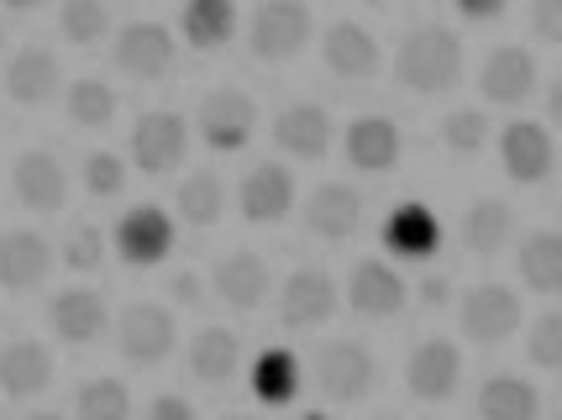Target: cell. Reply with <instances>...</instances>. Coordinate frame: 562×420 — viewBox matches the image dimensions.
<instances>
[{"instance_id":"6da1fadb","label":"cell","mask_w":562,"mask_h":420,"mask_svg":"<svg viewBox=\"0 0 562 420\" xmlns=\"http://www.w3.org/2000/svg\"><path fill=\"white\" fill-rule=\"evenodd\" d=\"M463 79V37L452 26L426 22L405 32V43L394 53V84L411 95H441Z\"/></svg>"},{"instance_id":"7a4b0ae2","label":"cell","mask_w":562,"mask_h":420,"mask_svg":"<svg viewBox=\"0 0 562 420\" xmlns=\"http://www.w3.org/2000/svg\"><path fill=\"white\" fill-rule=\"evenodd\" d=\"M311 32H316V22H311L305 0H258V11L247 22V48L263 64H290L305 53Z\"/></svg>"},{"instance_id":"3957f363","label":"cell","mask_w":562,"mask_h":420,"mask_svg":"<svg viewBox=\"0 0 562 420\" xmlns=\"http://www.w3.org/2000/svg\"><path fill=\"white\" fill-rule=\"evenodd\" d=\"M173 347H179V326H173V310L153 305V299H132L122 316H116V352L137 368H153L164 363Z\"/></svg>"},{"instance_id":"277c9868","label":"cell","mask_w":562,"mask_h":420,"mask_svg":"<svg viewBox=\"0 0 562 420\" xmlns=\"http://www.w3.org/2000/svg\"><path fill=\"white\" fill-rule=\"evenodd\" d=\"M526 321V310H520V295L505 290V284H473L458 305V326H463L468 342L479 347H499L510 342L515 331Z\"/></svg>"},{"instance_id":"5b68a950","label":"cell","mask_w":562,"mask_h":420,"mask_svg":"<svg viewBox=\"0 0 562 420\" xmlns=\"http://www.w3.org/2000/svg\"><path fill=\"white\" fill-rule=\"evenodd\" d=\"M111 248L122 252L126 269H158L173 252V216L164 205H153V200L132 205L116 222V231H111Z\"/></svg>"},{"instance_id":"8992f818","label":"cell","mask_w":562,"mask_h":420,"mask_svg":"<svg viewBox=\"0 0 562 420\" xmlns=\"http://www.w3.org/2000/svg\"><path fill=\"white\" fill-rule=\"evenodd\" d=\"M316 384L331 405H358L379 384V363L363 342H331L316 352Z\"/></svg>"},{"instance_id":"52a82bcc","label":"cell","mask_w":562,"mask_h":420,"mask_svg":"<svg viewBox=\"0 0 562 420\" xmlns=\"http://www.w3.org/2000/svg\"><path fill=\"white\" fill-rule=\"evenodd\" d=\"M190 152V122L179 111H147L132 126V163L147 173V179H164L184 163Z\"/></svg>"},{"instance_id":"ba28073f","label":"cell","mask_w":562,"mask_h":420,"mask_svg":"<svg viewBox=\"0 0 562 420\" xmlns=\"http://www.w3.org/2000/svg\"><path fill=\"white\" fill-rule=\"evenodd\" d=\"M252 126H258V105L243 90H232V84L211 90L195 111V132L205 137L211 152H243L252 143Z\"/></svg>"},{"instance_id":"9c48e42d","label":"cell","mask_w":562,"mask_h":420,"mask_svg":"<svg viewBox=\"0 0 562 420\" xmlns=\"http://www.w3.org/2000/svg\"><path fill=\"white\" fill-rule=\"evenodd\" d=\"M111 58H116V69H122L126 79L153 84V79L173 75V64H179V43H173V32L164 22H126L122 37H116V48H111Z\"/></svg>"},{"instance_id":"30bf717a","label":"cell","mask_w":562,"mask_h":420,"mask_svg":"<svg viewBox=\"0 0 562 420\" xmlns=\"http://www.w3.org/2000/svg\"><path fill=\"white\" fill-rule=\"evenodd\" d=\"M463 384V352L447 337H426V342L405 357V389L420 399V405H447Z\"/></svg>"},{"instance_id":"8fae6325","label":"cell","mask_w":562,"mask_h":420,"mask_svg":"<svg viewBox=\"0 0 562 420\" xmlns=\"http://www.w3.org/2000/svg\"><path fill=\"white\" fill-rule=\"evenodd\" d=\"M337 316V279L326 269H294L279 290V321L290 331H311Z\"/></svg>"},{"instance_id":"7c38bea8","label":"cell","mask_w":562,"mask_h":420,"mask_svg":"<svg viewBox=\"0 0 562 420\" xmlns=\"http://www.w3.org/2000/svg\"><path fill=\"white\" fill-rule=\"evenodd\" d=\"M11 190H16V200H22L26 211L58 216L69 205V173H64V163L48 148H26L16 158V169H11Z\"/></svg>"},{"instance_id":"4fadbf2b","label":"cell","mask_w":562,"mask_h":420,"mask_svg":"<svg viewBox=\"0 0 562 420\" xmlns=\"http://www.w3.org/2000/svg\"><path fill=\"white\" fill-rule=\"evenodd\" d=\"M331 137H337V122H331V111L316 105V100L284 105V111L273 116V143H279V152H290L300 163L326 158V152H331Z\"/></svg>"},{"instance_id":"5bb4252c","label":"cell","mask_w":562,"mask_h":420,"mask_svg":"<svg viewBox=\"0 0 562 420\" xmlns=\"http://www.w3.org/2000/svg\"><path fill=\"white\" fill-rule=\"evenodd\" d=\"M405 299H411V284L394 273V263L384 258H363L352 279H347V305L363 316V321H390L405 310Z\"/></svg>"},{"instance_id":"9a60e30c","label":"cell","mask_w":562,"mask_h":420,"mask_svg":"<svg viewBox=\"0 0 562 420\" xmlns=\"http://www.w3.org/2000/svg\"><path fill=\"white\" fill-rule=\"evenodd\" d=\"M379 237H384V252L405 258V263H426V258H437V248H441V222L431 205L400 200L390 216H384Z\"/></svg>"},{"instance_id":"2e32d148","label":"cell","mask_w":562,"mask_h":420,"mask_svg":"<svg viewBox=\"0 0 562 420\" xmlns=\"http://www.w3.org/2000/svg\"><path fill=\"white\" fill-rule=\"evenodd\" d=\"M211 290H216L221 305H226V310H237V316L258 310V305L269 299V290H273L269 258H263V252H226L216 269H211Z\"/></svg>"},{"instance_id":"e0dca14e","label":"cell","mask_w":562,"mask_h":420,"mask_svg":"<svg viewBox=\"0 0 562 420\" xmlns=\"http://www.w3.org/2000/svg\"><path fill=\"white\" fill-rule=\"evenodd\" d=\"M48 273H53L48 237H37V231H26V226H11V231L0 237V290L32 295V290L48 284Z\"/></svg>"},{"instance_id":"ac0fdd59","label":"cell","mask_w":562,"mask_h":420,"mask_svg":"<svg viewBox=\"0 0 562 420\" xmlns=\"http://www.w3.org/2000/svg\"><path fill=\"white\" fill-rule=\"evenodd\" d=\"M48 326L58 342L69 347H90L105 337V326H111V310H105V299L95 290H85V284H74V290H58L48 299Z\"/></svg>"},{"instance_id":"d6986e66","label":"cell","mask_w":562,"mask_h":420,"mask_svg":"<svg viewBox=\"0 0 562 420\" xmlns=\"http://www.w3.org/2000/svg\"><path fill=\"white\" fill-rule=\"evenodd\" d=\"M305 231L321 242H347L363 231V195L352 184H316L305 200Z\"/></svg>"},{"instance_id":"ffe728a7","label":"cell","mask_w":562,"mask_h":420,"mask_svg":"<svg viewBox=\"0 0 562 420\" xmlns=\"http://www.w3.org/2000/svg\"><path fill=\"white\" fill-rule=\"evenodd\" d=\"M499 163L515 184H541L552 163H558V148H552V132L541 122H510L499 132Z\"/></svg>"},{"instance_id":"44dd1931","label":"cell","mask_w":562,"mask_h":420,"mask_svg":"<svg viewBox=\"0 0 562 420\" xmlns=\"http://www.w3.org/2000/svg\"><path fill=\"white\" fill-rule=\"evenodd\" d=\"M479 95L490 105H526L537 95V58L531 48H494L479 69Z\"/></svg>"},{"instance_id":"7402d4cb","label":"cell","mask_w":562,"mask_h":420,"mask_svg":"<svg viewBox=\"0 0 562 420\" xmlns=\"http://www.w3.org/2000/svg\"><path fill=\"white\" fill-rule=\"evenodd\" d=\"M321 64L331 69L337 79H373L379 69H384V53H379V43H373V32L358 22H331V32H326V43H321Z\"/></svg>"},{"instance_id":"603a6c76","label":"cell","mask_w":562,"mask_h":420,"mask_svg":"<svg viewBox=\"0 0 562 420\" xmlns=\"http://www.w3.org/2000/svg\"><path fill=\"white\" fill-rule=\"evenodd\" d=\"M342 152L358 173H394L405 143H400V126H394L390 116H358V122L342 132Z\"/></svg>"},{"instance_id":"cb8c5ba5","label":"cell","mask_w":562,"mask_h":420,"mask_svg":"<svg viewBox=\"0 0 562 420\" xmlns=\"http://www.w3.org/2000/svg\"><path fill=\"white\" fill-rule=\"evenodd\" d=\"M237 205L252 226H273L294 211V173L284 163H258L237 190Z\"/></svg>"},{"instance_id":"d4e9b609","label":"cell","mask_w":562,"mask_h":420,"mask_svg":"<svg viewBox=\"0 0 562 420\" xmlns=\"http://www.w3.org/2000/svg\"><path fill=\"white\" fill-rule=\"evenodd\" d=\"M58 84H64V69H58V53L48 48H22L11 64H5V95L16 105H48L58 100Z\"/></svg>"},{"instance_id":"484cf974","label":"cell","mask_w":562,"mask_h":420,"mask_svg":"<svg viewBox=\"0 0 562 420\" xmlns=\"http://www.w3.org/2000/svg\"><path fill=\"white\" fill-rule=\"evenodd\" d=\"M53 384V352L43 342H5L0 347V395L32 399Z\"/></svg>"},{"instance_id":"4316f807","label":"cell","mask_w":562,"mask_h":420,"mask_svg":"<svg viewBox=\"0 0 562 420\" xmlns=\"http://www.w3.org/2000/svg\"><path fill=\"white\" fill-rule=\"evenodd\" d=\"M515 269H520V284H526V290L562 295V231L558 226L526 231V237H520V252H515Z\"/></svg>"},{"instance_id":"83f0119b","label":"cell","mask_w":562,"mask_h":420,"mask_svg":"<svg viewBox=\"0 0 562 420\" xmlns=\"http://www.w3.org/2000/svg\"><path fill=\"white\" fill-rule=\"evenodd\" d=\"M179 32H184L190 48L221 53L232 37H237V0H184Z\"/></svg>"},{"instance_id":"f1b7e54d","label":"cell","mask_w":562,"mask_h":420,"mask_svg":"<svg viewBox=\"0 0 562 420\" xmlns=\"http://www.w3.org/2000/svg\"><path fill=\"white\" fill-rule=\"evenodd\" d=\"M510 231H515V211L505 205V200L479 195L473 205H468V216H463V248L473 252V258H494V252H505Z\"/></svg>"},{"instance_id":"f546056e","label":"cell","mask_w":562,"mask_h":420,"mask_svg":"<svg viewBox=\"0 0 562 420\" xmlns=\"http://www.w3.org/2000/svg\"><path fill=\"white\" fill-rule=\"evenodd\" d=\"M237 363H243L237 331H226V326L195 331V342H190V378H200V384H226V378L237 373Z\"/></svg>"},{"instance_id":"4dcf8cb0","label":"cell","mask_w":562,"mask_h":420,"mask_svg":"<svg viewBox=\"0 0 562 420\" xmlns=\"http://www.w3.org/2000/svg\"><path fill=\"white\" fill-rule=\"evenodd\" d=\"M247 384H252V395L263 399V405H290L300 395V357H294L290 347H263L252 357Z\"/></svg>"},{"instance_id":"1f68e13d","label":"cell","mask_w":562,"mask_h":420,"mask_svg":"<svg viewBox=\"0 0 562 420\" xmlns=\"http://www.w3.org/2000/svg\"><path fill=\"white\" fill-rule=\"evenodd\" d=\"M541 395L537 384L515 378V373H499L479 389V420H537Z\"/></svg>"},{"instance_id":"d6a6232c","label":"cell","mask_w":562,"mask_h":420,"mask_svg":"<svg viewBox=\"0 0 562 420\" xmlns=\"http://www.w3.org/2000/svg\"><path fill=\"white\" fill-rule=\"evenodd\" d=\"M116 105H122L116 90L95 75L74 79L69 90H64V111H69V122L79 126V132H105V126L116 122Z\"/></svg>"},{"instance_id":"836d02e7","label":"cell","mask_w":562,"mask_h":420,"mask_svg":"<svg viewBox=\"0 0 562 420\" xmlns=\"http://www.w3.org/2000/svg\"><path fill=\"white\" fill-rule=\"evenodd\" d=\"M173 211H179V222L205 231V226L221 222V211H226V184H221L216 173H190L184 184H179V195H173Z\"/></svg>"},{"instance_id":"e575fe53","label":"cell","mask_w":562,"mask_h":420,"mask_svg":"<svg viewBox=\"0 0 562 420\" xmlns=\"http://www.w3.org/2000/svg\"><path fill=\"white\" fill-rule=\"evenodd\" d=\"M58 32H64V43H74V48H95V43H105V32H111V5L105 0H64Z\"/></svg>"},{"instance_id":"d590c367","label":"cell","mask_w":562,"mask_h":420,"mask_svg":"<svg viewBox=\"0 0 562 420\" xmlns=\"http://www.w3.org/2000/svg\"><path fill=\"white\" fill-rule=\"evenodd\" d=\"M74 416L79 420H132V395L122 378H90L74 395Z\"/></svg>"},{"instance_id":"8d00e7d4","label":"cell","mask_w":562,"mask_h":420,"mask_svg":"<svg viewBox=\"0 0 562 420\" xmlns=\"http://www.w3.org/2000/svg\"><path fill=\"white\" fill-rule=\"evenodd\" d=\"M441 148L447 152H463V158H473V152L490 148V116L484 111H452L447 122H441Z\"/></svg>"},{"instance_id":"74e56055","label":"cell","mask_w":562,"mask_h":420,"mask_svg":"<svg viewBox=\"0 0 562 420\" xmlns=\"http://www.w3.org/2000/svg\"><path fill=\"white\" fill-rule=\"evenodd\" d=\"M526 357L547 373H562V310H547L526 331Z\"/></svg>"},{"instance_id":"f35d334b","label":"cell","mask_w":562,"mask_h":420,"mask_svg":"<svg viewBox=\"0 0 562 420\" xmlns=\"http://www.w3.org/2000/svg\"><path fill=\"white\" fill-rule=\"evenodd\" d=\"M79 179H85V190L95 200H111V195H122L126 190V163H122V152H90L85 158V169H79Z\"/></svg>"},{"instance_id":"ab89813d","label":"cell","mask_w":562,"mask_h":420,"mask_svg":"<svg viewBox=\"0 0 562 420\" xmlns=\"http://www.w3.org/2000/svg\"><path fill=\"white\" fill-rule=\"evenodd\" d=\"M64 269L69 273H95L105 263V231L100 226H74L69 237H64Z\"/></svg>"},{"instance_id":"60d3db41","label":"cell","mask_w":562,"mask_h":420,"mask_svg":"<svg viewBox=\"0 0 562 420\" xmlns=\"http://www.w3.org/2000/svg\"><path fill=\"white\" fill-rule=\"evenodd\" d=\"M531 32L562 48V0H531Z\"/></svg>"},{"instance_id":"b9f144b4","label":"cell","mask_w":562,"mask_h":420,"mask_svg":"<svg viewBox=\"0 0 562 420\" xmlns=\"http://www.w3.org/2000/svg\"><path fill=\"white\" fill-rule=\"evenodd\" d=\"M169 295H173V305L195 310V305H205V279H200V273H173V279H169Z\"/></svg>"},{"instance_id":"7bdbcfd3","label":"cell","mask_w":562,"mask_h":420,"mask_svg":"<svg viewBox=\"0 0 562 420\" xmlns=\"http://www.w3.org/2000/svg\"><path fill=\"white\" fill-rule=\"evenodd\" d=\"M143 420H200V416H195V405H190L184 395H158L153 405H147Z\"/></svg>"},{"instance_id":"ee69618b","label":"cell","mask_w":562,"mask_h":420,"mask_svg":"<svg viewBox=\"0 0 562 420\" xmlns=\"http://www.w3.org/2000/svg\"><path fill=\"white\" fill-rule=\"evenodd\" d=\"M416 295H420V305H426V310H441V305L452 299V279L431 273V279H420V284H416Z\"/></svg>"},{"instance_id":"f6af8a7d","label":"cell","mask_w":562,"mask_h":420,"mask_svg":"<svg viewBox=\"0 0 562 420\" xmlns=\"http://www.w3.org/2000/svg\"><path fill=\"white\" fill-rule=\"evenodd\" d=\"M452 5H458V16H468V22H494V16H505L510 0H452Z\"/></svg>"},{"instance_id":"bcb514c9","label":"cell","mask_w":562,"mask_h":420,"mask_svg":"<svg viewBox=\"0 0 562 420\" xmlns=\"http://www.w3.org/2000/svg\"><path fill=\"white\" fill-rule=\"evenodd\" d=\"M547 122L552 126H562V75L547 84Z\"/></svg>"},{"instance_id":"7dc6e473","label":"cell","mask_w":562,"mask_h":420,"mask_svg":"<svg viewBox=\"0 0 562 420\" xmlns=\"http://www.w3.org/2000/svg\"><path fill=\"white\" fill-rule=\"evenodd\" d=\"M5 5H11V11H37L43 0H5Z\"/></svg>"},{"instance_id":"c3c4849f","label":"cell","mask_w":562,"mask_h":420,"mask_svg":"<svg viewBox=\"0 0 562 420\" xmlns=\"http://www.w3.org/2000/svg\"><path fill=\"white\" fill-rule=\"evenodd\" d=\"M300 420H331V416H326V410H305V416H300Z\"/></svg>"},{"instance_id":"681fc988","label":"cell","mask_w":562,"mask_h":420,"mask_svg":"<svg viewBox=\"0 0 562 420\" xmlns=\"http://www.w3.org/2000/svg\"><path fill=\"white\" fill-rule=\"evenodd\" d=\"M26 420H64V416H26Z\"/></svg>"},{"instance_id":"f907efd6","label":"cell","mask_w":562,"mask_h":420,"mask_svg":"<svg viewBox=\"0 0 562 420\" xmlns=\"http://www.w3.org/2000/svg\"><path fill=\"white\" fill-rule=\"evenodd\" d=\"M221 420H252V416H221Z\"/></svg>"},{"instance_id":"816d5d0a","label":"cell","mask_w":562,"mask_h":420,"mask_svg":"<svg viewBox=\"0 0 562 420\" xmlns=\"http://www.w3.org/2000/svg\"><path fill=\"white\" fill-rule=\"evenodd\" d=\"M0 48H5V26H0Z\"/></svg>"}]
</instances>
